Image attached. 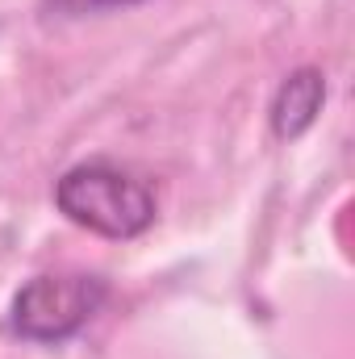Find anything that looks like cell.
<instances>
[{"instance_id": "6da1fadb", "label": "cell", "mask_w": 355, "mask_h": 359, "mask_svg": "<svg viewBox=\"0 0 355 359\" xmlns=\"http://www.w3.org/2000/svg\"><path fill=\"white\" fill-rule=\"evenodd\" d=\"M59 209L105 238H134L155 222V192L147 180H138L113 163H80L55 188Z\"/></svg>"}, {"instance_id": "277c9868", "label": "cell", "mask_w": 355, "mask_h": 359, "mask_svg": "<svg viewBox=\"0 0 355 359\" xmlns=\"http://www.w3.org/2000/svg\"><path fill=\"white\" fill-rule=\"evenodd\" d=\"M88 4H100V8H117V4H138V0H88Z\"/></svg>"}, {"instance_id": "7a4b0ae2", "label": "cell", "mask_w": 355, "mask_h": 359, "mask_svg": "<svg viewBox=\"0 0 355 359\" xmlns=\"http://www.w3.org/2000/svg\"><path fill=\"white\" fill-rule=\"evenodd\" d=\"M105 280L88 271H55L29 280L13 301V330L29 343H63L105 305Z\"/></svg>"}, {"instance_id": "3957f363", "label": "cell", "mask_w": 355, "mask_h": 359, "mask_svg": "<svg viewBox=\"0 0 355 359\" xmlns=\"http://www.w3.org/2000/svg\"><path fill=\"white\" fill-rule=\"evenodd\" d=\"M322 100H326L322 72H314V67L293 72L280 84L276 104H272V130H276V138H301L314 126V117L322 113Z\"/></svg>"}]
</instances>
